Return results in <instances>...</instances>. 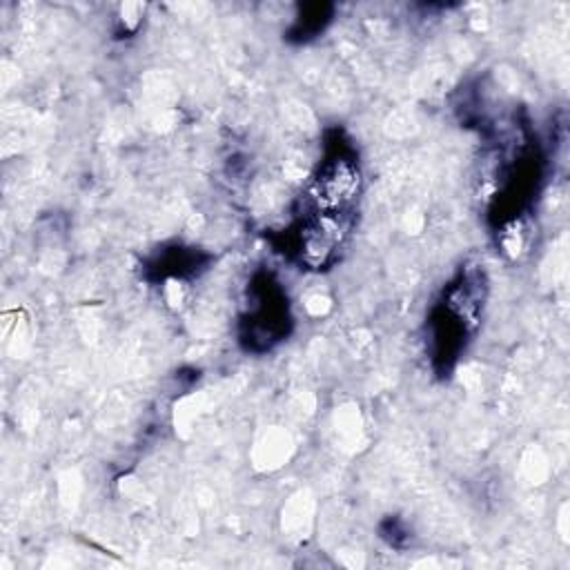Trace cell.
<instances>
[{"mask_svg": "<svg viewBox=\"0 0 570 570\" xmlns=\"http://www.w3.org/2000/svg\"><path fill=\"white\" fill-rule=\"evenodd\" d=\"M350 232L347 212H312L298 234L301 258L309 267H323L341 249Z\"/></svg>", "mask_w": 570, "mask_h": 570, "instance_id": "obj_2", "label": "cell"}, {"mask_svg": "<svg viewBox=\"0 0 570 570\" xmlns=\"http://www.w3.org/2000/svg\"><path fill=\"white\" fill-rule=\"evenodd\" d=\"M361 171L347 156L327 158L309 187L312 212H347L358 198Z\"/></svg>", "mask_w": 570, "mask_h": 570, "instance_id": "obj_1", "label": "cell"}]
</instances>
